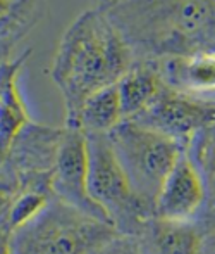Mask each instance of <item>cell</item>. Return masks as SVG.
Returning a JSON list of instances; mask_svg holds the SVG:
<instances>
[{
  "instance_id": "obj_23",
  "label": "cell",
  "mask_w": 215,
  "mask_h": 254,
  "mask_svg": "<svg viewBox=\"0 0 215 254\" xmlns=\"http://www.w3.org/2000/svg\"><path fill=\"white\" fill-rule=\"evenodd\" d=\"M12 52L10 49H7L5 45L0 44V66H2L3 63H7L9 59H12Z\"/></svg>"
},
{
  "instance_id": "obj_13",
  "label": "cell",
  "mask_w": 215,
  "mask_h": 254,
  "mask_svg": "<svg viewBox=\"0 0 215 254\" xmlns=\"http://www.w3.org/2000/svg\"><path fill=\"white\" fill-rule=\"evenodd\" d=\"M123 121V104L116 83L95 92L86 99L73 128H80L86 135H109Z\"/></svg>"
},
{
  "instance_id": "obj_16",
  "label": "cell",
  "mask_w": 215,
  "mask_h": 254,
  "mask_svg": "<svg viewBox=\"0 0 215 254\" xmlns=\"http://www.w3.org/2000/svg\"><path fill=\"white\" fill-rule=\"evenodd\" d=\"M186 154L198 170L207 190V209L202 220L207 225L215 223V123L207 125L191 137Z\"/></svg>"
},
{
  "instance_id": "obj_2",
  "label": "cell",
  "mask_w": 215,
  "mask_h": 254,
  "mask_svg": "<svg viewBox=\"0 0 215 254\" xmlns=\"http://www.w3.org/2000/svg\"><path fill=\"white\" fill-rule=\"evenodd\" d=\"M103 12L136 59L215 54V0H123Z\"/></svg>"
},
{
  "instance_id": "obj_21",
  "label": "cell",
  "mask_w": 215,
  "mask_h": 254,
  "mask_svg": "<svg viewBox=\"0 0 215 254\" xmlns=\"http://www.w3.org/2000/svg\"><path fill=\"white\" fill-rule=\"evenodd\" d=\"M202 254H215V223L207 228L205 239H203Z\"/></svg>"
},
{
  "instance_id": "obj_9",
  "label": "cell",
  "mask_w": 215,
  "mask_h": 254,
  "mask_svg": "<svg viewBox=\"0 0 215 254\" xmlns=\"http://www.w3.org/2000/svg\"><path fill=\"white\" fill-rule=\"evenodd\" d=\"M205 209V184L184 151L157 195L153 216L171 221H193L200 220Z\"/></svg>"
},
{
  "instance_id": "obj_18",
  "label": "cell",
  "mask_w": 215,
  "mask_h": 254,
  "mask_svg": "<svg viewBox=\"0 0 215 254\" xmlns=\"http://www.w3.org/2000/svg\"><path fill=\"white\" fill-rule=\"evenodd\" d=\"M95 254H143L139 249L138 239L131 235H117L110 242L98 249Z\"/></svg>"
},
{
  "instance_id": "obj_7",
  "label": "cell",
  "mask_w": 215,
  "mask_h": 254,
  "mask_svg": "<svg viewBox=\"0 0 215 254\" xmlns=\"http://www.w3.org/2000/svg\"><path fill=\"white\" fill-rule=\"evenodd\" d=\"M131 121L153 128L186 147L196 131L215 123V99L182 94L166 83L155 102Z\"/></svg>"
},
{
  "instance_id": "obj_5",
  "label": "cell",
  "mask_w": 215,
  "mask_h": 254,
  "mask_svg": "<svg viewBox=\"0 0 215 254\" xmlns=\"http://www.w3.org/2000/svg\"><path fill=\"white\" fill-rule=\"evenodd\" d=\"M109 138L134 192L153 209L164 182L186 147L131 120H124L114 128Z\"/></svg>"
},
{
  "instance_id": "obj_22",
  "label": "cell",
  "mask_w": 215,
  "mask_h": 254,
  "mask_svg": "<svg viewBox=\"0 0 215 254\" xmlns=\"http://www.w3.org/2000/svg\"><path fill=\"white\" fill-rule=\"evenodd\" d=\"M91 2H93V7H96V9L107 10V9H110V7L116 5V3L123 2V0H91Z\"/></svg>"
},
{
  "instance_id": "obj_10",
  "label": "cell",
  "mask_w": 215,
  "mask_h": 254,
  "mask_svg": "<svg viewBox=\"0 0 215 254\" xmlns=\"http://www.w3.org/2000/svg\"><path fill=\"white\" fill-rule=\"evenodd\" d=\"M209 225L200 218L193 221H171L150 218L138 239L143 254H202Z\"/></svg>"
},
{
  "instance_id": "obj_4",
  "label": "cell",
  "mask_w": 215,
  "mask_h": 254,
  "mask_svg": "<svg viewBox=\"0 0 215 254\" xmlns=\"http://www.w3.org/2000/svg\"><path fill=\"white\" fill-rule=\"evenodd\" d=\"M88 138V190L93 202L121 235H136L153 218V209L132 189L109 135Z\"/></svg>"
},
{
  "instance_id": "obj_12",
  "label": "cell",
  "mask_w": 215,
  "mask_h": 254,
  "mask_svg": "<svg viewBox=\"0 0 215 254\" xmlns=\"http://www.w3.org/2000/svg\"><path fill=\"white\" fill-rule=\"evenodd\" d=\"M159 64L169 87L195 97L215 99V54L171 57Z\"/></svg>"
},
{
  "instance_id": "obj_8",
  "label": "cell",
  "mask_w": 215,
  "mask_h": 254,
  "mask_svg": "<svg viewBox=\"0 0 215 254\" xmlns=\"http://www.w3.org/2000/svg\"><path fill=\"white\" fill-rule=\"evenodd\" d=\"M50 192L53 197L60 199L69 206L109 221L89 197L88 138L80 128L62 127V137H60L55 164L50 177Z\"/></svg>"
},
{
  "instance_id": "obj_11",
  "label": "cell",
  "mask_w": 215,
  "mask_h": 254,
  "mask_svg": "<svg viewBox=\"0 0 215 254\" xmlns=\"http://www.w3.org/2000/svg\"><path fill=\"white\" fill-rule=\"evenodd\" d=\"M166 87L159 61L136 59L129 71L117 81L124 120H134L146 111Z\"/></svg>"
},
{
  "instance_id": "obj_20",
  "label": "cell",
  "mask_w": 215,
  "mask_h": 254,
  "mask_svg": "<svg viewBox=\"0 0 215 254\" xmlns=\"http://www.w3.org/2000/svg\"><path fill=\"white\" fill-rule=\"evenodd\" d=\"M12 228L9 227L5 216L0 220V254H10V241H12Z\"/></svg>"
},
{
  "instance_id": "obj_14",
  "label": "cell",
  "mask_w": 215,
  "mask_h": 254,
  "mask_svg": "<svg viewBox=\"0 0 215 254\" xmlns=\"http://www.w3.org/2000/svg\"><path fill=\"white\" fill-rule=\"evenodd\" d=\"M48 0H0V44L14 51L46 12Z\"/></svg>"
},
{
  "instance_id": "obj_3",
  "label": "cell",
  "mask_w": 215,
  "mask_h": 254,
  "mask_svg": "<svg viewBox=\"0 0 215 254\" xmlns=\"http://www.w3.org/2000/svg\"><path fill=\"white\" fill-rule=\"evenodd\" d=\"M117 235L112 223L52 197L12 232L10 254H95Z\"/></svg>"
},
{
  "instance_id": "obj_17",
  "label": "cell",
  "mask_w": 215,
  "mask_h": 254,
  "mask_svg": "<svg viewBox=\"0 0 215 254\" xmlns=\"http://www.w3.org/2000/svg\"><path fill=\"white\" fill-rule=\"evenodd\" d=\"M53 195L48 190H24L10 204L5 220L12 230L19 228L31 218H35L48 204Z\"/></svg>"
},
{
  "instance_id": "obj_1",
  "label": "cell",
  "mask_w": 215,
  "mask_h": 254,
  "mask_svg": "<svg viewBox=\"0 0 215 254\" xmlns=\"http://www.w3.org/2000/svg\"><path fill=\"white\" fill-rule=\"evenodd\" d=\"M134 61L131 47L103 10H83L64 31L48 71L64 99V127H73L86 99L116 85Z\"/></svg>"
},
{
  "instance_id": "obj_15",
  "label": "cell",
  "mask_w": 215,
  "mask_h": 254,
  "mask_svg": "<svg viewBox=\"0 0 215 254\" xmlns=\"http://www.w3.org/2000/svg\"><path fill=\"white\" fill-rule=\"evenodd\" d=\"M31 121L33 118L21 90L19 73L10 78L0 94V164L5 161L14 142Z\"/></svg>"
},
{
  "instance_id": "obj_19",
  "label": "cell",
  "mask_w": 215,
  "mask_h": 254,
  "mask_svg": "<svg viewBox=\"0 0 215 254\" xmlns=\"http://www.w3.org/2000/svg\"><path fill=\"white\" fill-rule=\"evenodd\" d=\"M21 194V189L5 171L0 168V220L7 214L10 204Z\"/></svg>"
},
{
  "instance_id": "obj_6",
  "label": "cell",
  "mask_w": 215,
  "mask_h": 254,
  "mask_svg": "<svg viewBox=\"0 0 215 254\" xmlns=\"http://www.w3.org/2000/svg\"><path fill=\"white\" fill-rule=\"evenodd\" d=\"M60 137L62 128L46 127L33 120L21 131L0 168L19 185L21 192H50V177L55 164Z\"/></svg>"
}]
</instances>
